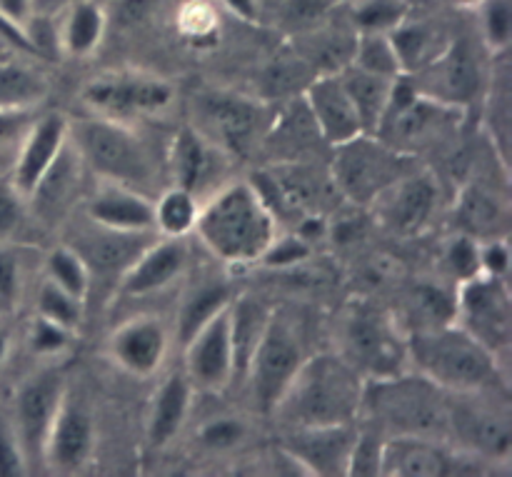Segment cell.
<instances>
[{
  "mask_svg": "<svg viewBox=\"0 0 512 477\" xmlns=\"http://www.w3.org/2000/svg\"><path fill=\"white\" fill-rule=\"evenodd\" d=\"M365 378L340 353L308 355L270 415L285 430L358 423Z\"/></svg>",
  "mask_w": 512,
  "mask_h": 477,
  "instance_id": "obj_1",
  "label": "cell"
},
{
  "mask_svg": "<svg viewBox=\"0 0 512 477\" xmlns=\"http://www.w3.org/2000/svg\"><path fill=\"white\" fill-rule=\"evenodd\" d=\"M195 233L223 263L250 265L278 238V220L253 183H230L200 205Z\"/></svg>",
  "mask_w": 512,
  "mask_h": 477,
  "instance_id": "obj_2",
  "label": "cell"
},
{
  "mask_svg": "<svg viewBox=\"0 0 512 477\" xmlns=\"http://www.w3.org/2000/svg\"><path fill=\"white\" fill-rule=\"evenodd\" d=\"M408 363L448 393L508 388L500 360L458 323L413 330L408 335Z\"/></svg>",
  "mask_w": 512,
  "mask_h": 477,
  "instance_id": "obj_3",
  "label": "cell"
},
{
  "mask_svg": "<svg viewBox=\"0 0 512 477\" xmlns=\"http://www.w3.org/2000/svg\"><path fill=\"white\" fill-rule=\"evenodd\" d=\"M360 415H365L385 438L418 435L448 440L450 393L420 373L368 378Z\"/></svg>",
  "mask_w": 512,
  "mask_h": 477,
  "instance_id": "obj_4",
  "label": "cell"
},
{
  "mask_svg": "<svg viewBox=\"0 0 512 477\" xmlns=\"http://www.w3.org/2000/svg\"><path fill=\"white\" fill-rule=\"evenodd\" d=\"M68 138L83 158L85 168L93 170L100 180L128 185L140 193L153 188L158 180L153 150L148 140L130 128V123L100 115L68 120Z\"/></svg>",
  "mask_w": 512,
  "mask_h": 477,
  "instance_id": "obj_5",
  "label": "cell"
},
{
  "mask_svg": "<svg viewBox=\"0 0 512 477\" xmlns=\"http://www.w3.org/2000/svg\"><path fill=\"white\" fill-rule=\"evenodd\" d=\"M448 443L488 465L508 463L512 418L505 388L450 393Z\"/></svg>",
  "mask_w": 512,
  "mask_h": 477,
  "instance_id": "obj_6",
  "label": "cell"
},
{
  "mask_svg": "<svg viewBox=\"0 0 512 477\" xmlns=\"http://www.w3.org/2000/svg\"><path fill=\"white\" fill-rule=\"evenodd\" d=\"M413 165V155L400 153L378 135L360 133L333 148L330 180L353 205H373L395 180L408 175Z\"/></svg>",
  "mask_w": 512,
  "mask_h": 477,
  "instance_id": "obj_7",
  "label": "cell"
},
{
  "mask_svg": "<svg viewBox=\"0 0 512 477\" xmlns=\"http://www.w3.org/2000/svg\"><path fill=\"white\" fill-rule=\"evenodd\" d=\"M305 358L308 355L303 348V335L293 318L283 310H270L265 333L255 348L243 380L248 385L250 400L260 413H273L280 395L285 393Z\"/></svg>",
  "mask_w": 512,
  "mask_h": 477,
  "instance_id": "obj_8",
  "label": "cell"
},
{
  "mask_svg": "<svg viewBox=\"0 0 512 477\" xmlns=\"http://www.w3.org/2000/svg\"><path fill=\"white\" fill-rule=\"evenodd\" d=\"M408 338L398 330L393 318L368 305L350 308L343 323V355L360 375L383 378L403 373L400 365L408 360Z\"/></svg>",
  "mask_w": 512,
  "mask_h": 477,
  "instance_id": "obj_9",
  "label": "cell"
},
{
  "mask_svg": "<svg viewBox=\"0 0 512 477\" xmlns=\"http://www.w3.org/2000/svg\"><path fill=\"white\" fill-rule=\"evenodd\" d=\"M455 323L500 358L512 335V298L508 280L478 273L460 280L455 293Z\"/></svg>",
  "mask_w": 512,
  "mask_h": 477,
  "instance_id": "obj_10",
  "label": "cell"
},
{
  "mask_svg": "<svg viewBox=\"0 0 512 477\" xmlns=\"http://www.w3.org/2000/svg\"><path fill=\"white\" fill-rule=\"evenodd\" d=\"M175 90L168 80L140 73H115L85 85L83 103L100 118L130 123L143 115H158L170 108Z\"/></svg>",
  "mask_w": 512,
  "mask_h": 477,
  "instance_id": "obj_11",
  "label": "cell"
},
{
  "mask_svg": "<svg viewBox=\"0 0 512 477\" xmlns=\"http://www.w3.org/2000/svg\"><path fill=\"white\" fill-rule=\"evenodd\" d=\"M483 460L463 453L448 440L418 438V435H390L383 443L380 475L388 477H460L483 475Z\"/></svg>",
  "mask_w": 512,
  "mask_h": 477,
  "instance_id": "obj_12",
  "label": "cell"
},
{
  "mask_svg": "<svg viewBox=\"0 0 512 477\" xmlns=\"http://www.w3.org/2000/svg\"><path fill=\"white\" fill-rule=\"evenodd\" d=\"M415 93L445 108L465 110L475 100L483 85V73L473 50L465 43L450 40L443 53L435 55L428 65L405 75Z\"/></svg>",
  "mask_w": 512,
  "mask_h": 477,
  "instance_id": "obj_13",
  "label": "cell"
},
{
  "mask_svg": "<svg viewBox=\"0 0 512 477\" xmlns=\"http://www.w3.org/2000/svg\"><path fill=\"white\" fill-rule=\"evenodd\" d=\"M65 395H68L65 378L58 368L40 370L20 385L15 395L13 430L28 465H43L45 438Z\"/></svg>",
  "mask_w": 512,
  "mask_h": 477,
  "instance_id": "obj_14",
  "label": "cell"
},
{
  "mask_svg": "<svg viewBox=\"0 0 512 477\" xmlns=\"http://www.w3.org/2000/svg\"><path fill=\"white\" fill-rule=\"evenodd\" d=\"M195 130L230 155H243L253 148L265 125L263 105L238 93H205L198 100Z\"/></svg>",
  "mask_w": 512,
  "mask_h": 477,
  "instance_id": "obj_15",
  "label": "cell"
},
{
  "mask_svg": "<svg viewBox=\"0 0 512 477\" xmlns=\"http://www.w3.org/2000/svg\"><path fill=\"white\" fill-rule=\"evenodd\" d=\"M230 303L218 315H213L183 345V375L193 385V390H200V393L218 395L235 383L233 343H230Z\"/></svg>",
  "mask_w": 512,
  "mask_h": 477,
  "instance_id": "obj_16",
  "label": "cell"
},
{
  "mask_svg": "<svg viewBox=\"0 0 512 477\" xmlns=\"http://www.w3.org/2000/svg\"><path fill=\"white\" fill-rule=\"evenodd\" d=\"M355 438H358V423L295 428L285 430L280 448H283L285 458L298 465L303 473L343 477L348 475Z\"/></svg>",
  "mask_w": 512,
  "mask_h": 477,
  "instance_id": "obj_17",
  "label": "cell"
},
{
  "mask_svg": "<svg viewBox=\"0 0 512 477\" xmlns=\"http://www.w3.org/2000/svg\"><path fill=\"white\" fill-rule=\"evenodd\" d=\"M438 203L440 188L433 175L425 170H410L408 175L395 180L373 205L378 208V218L385 228L410 238L428 228Z\"/></svg>",
  "mask_w": 512,
  "mask_h": 477,
  "instance_id": "obj_18",
  "label": "cell"
},
{
  "mask_svg": "<svg viewBox=\"0 0 512 477\" xmlns=\"http://www.w3.org/2000/svg\"><path fill=\"white\" fill-rule=\"evenodd\" d=\"M83 173V158H80V153L68 138L58 158L50 163L43 178L38 180L33 193L25 198V205L35 215V220L50 225V228L63 223L70 210H73V205L80 200V195H83Z\"/></svg>",
  "mask_w": 512,
  "mask_h": 477,
  "instance_id": "obj_19",
  "label": "cell"
},
{
  "mask_svg": "<svg viewBox=\"0 0 512 477\" xmlns=\"http://www.w3.org/2000/svg\"><path fill=\"white\" fill-rule=\"evenodd\" d=\"M95 450V420L78 400L65 395L58 415L48 430L43 465L55 473H78L90 463Z\"/></svg>",
  "mask_w": 512,
  "mask_h": 477,
  "instance_id": "obj_20",
  "label": "cell"
},
{
  "mask_svg": "<svg viewBox=\"0 0 512 477\" xmlns=\"http://www.w3.org/2000/svg\"><path fill=\"white\" fill-rule=\"evenodd\" d=\"M303 103L318 128L320 138L335 148L365 133L353 100L345 90L340 73H320L303 90Z\"/></svg>",
  "mask_w": 512,
  "mask_h": 477,
  "instance_id": "obj_21",
  "label": "cell"
},
{
  "mask_svg": "<svg viewBox=\"0 0 512 477\" xmlns=\"http://www.w3.org/2000/svg\"><path fill=\"white\" fill-rule=\"evenodd\" d=\"M65 140H68V118L63 113L53 110V113L38 115L33 120L8 175L10 183L18 188L23 198L33 193L38 180L43 178L45 170L50 168V163L63 150Z\"/></svg>",
  "mask_w": 512,
  "mask_h": 477,
  "instance_id": "obj_22",
  "label": "cell"
},
{
  "mask_svg": "<svg viewBox=\"0 0 512 477\" xmlns=\"http://www.w3.org/2000/svg\"><path fill=\"white\" fill-rule=\"evenodd\" d=\"M110 358L118 368L135 378H148L158 373L168 355V328L158 318L140 315L128 320L110 335Z\"/></svg>",
  "mask_w": 512,
  "mask_h": 477,
  "instance_id": "obj_23",
  "label": "cell"
},
{
  "mask_svg": "<svg viewBox=\"0 0 512 477\" xmlns=\"http://www.w3.org/2000/svg\"><path fill=\"white\" fill-rule=\"evenodd\" d=\"M188 268V248L183 238L153 240L128 270L120 275V293L143 298L173 285Z\"/></svg>",
  "mask_w": 512,
  "mask_h": 477,
  "instance_id": "obj_24",
  "label": "cell"
},
{
  "mask_svg": "<svg viewBox=\"0 0 512 477\" xmlns=\"http://www.w3.org/2000/svg\"><path fill=\"white\" fill-rule=\"evenodd\" d=\"M150 243H153L150 233H125L88 220V230L78 233L70 248L78 250L90 275H123Z\"/></svg>",
  "mask_w": 512,
  "mask_h": 477,
  "instance_id": "obj_25",
  "label": "cell"
},
{
  "mask_svg": "<svg viewBox=\"0 0 512 477\" xmlns=\"http://www.w3.org/2000/svg\"><path fill=\"white\" fill-rule=\"evenodd\" d=\"M85 215L103 228L125 230V233H150L155 230L153 200L128 185L100 180L85 203Z\"/></svg>",
  "mask_w": 512,
  "mask_h": 477,
  "instance_id": "obj_26",
  "label": "cell"
},
{
  "mask_svg": "<svg viewBox=\"0 0 512 477\" xmlns=\"http://www.w3.org/2000/svg\"><path fill=\"white\" fill-rule=\"evenodd\" d=\"M223 155L225 150L210 143L200 130H195L193 125H185L175 133L173 143H170L168 165L173 185L190 190L200 198V193L220 178Z\"/></svg>",
  "mask_w": 512,
  "mask_h": 477,
  "instance_id": "obj_27",
  "label": "cell"
},
{
  "mask_svg": "<svg viewBox=\"0 0 512 477\" xmlns=\"http://www.w3.org/2000/svg\"><path fill=\"white\" fill-rule=\"evenodd\" d=\"M455 220L460 225V233L470 235L480 243L505 238L510 223V205L495 190L480 183H470L468 188L460 190L458 203H455Z\"/></svg>",
  "mask_w": 512,
  "mask_h": 477,
  "instance_id": "obj_28",
  "label": "cell"
},
{
  "mask_svg": "<svg viewBox=\"0 0 512 477\" xmlns=\"http://www.w3.org/2000/svg\"><path fill=\"white\" fill-rule=\"evenodd\" d=\"M193 393V385L183 373L168 375L158 385L148 413V443L153 448H165L180 433L188 420Z\"/></svg>",
  "mask_w": 512,
  "mask_h": 477,
  "instance_id": "obj_29",
  "label": "cell"
},
{
  "mask_svg": "<svg viewBox=\"0 0 512 477\" xmlns=\"http://www.w3.org/2000/svg\"><path fill=\"white\" fill-rule=\"evenodd\" d=\"M340 78H343L345 90H348L350 100H353L355 110H358L363 130L375 135L378 133L385 110H388L390 98H393V88L398 78L368 73V70L355 68V65H348V68L340 70Z\"/></svg>",
  "mask_w": 512,
  "mask_h": 477,
  "instance_id": "obj_30",
  "label": "cell"
},
{
  "mask_svg": "<svg viewBox=\"0 0 512 477\" xmlns=\"http://www.w3.org/2000/svg\"><path fill=\"white\" fill-rule=\"evenodd\" d=\"M55 25L60 53L68 58H88L105 35V13L95 0H75Z\"/></svg>",
  "mask_w": 512,
  "mask_h": 477,
  "instance_id": "obj_31",
  "label": "cell"
},
{
  "mask_svg": "<svg viewBox=\"0 0 512 477\" xmlns=\"http://www.w3.org/2000/svg\"><path fill=\"white\" fill-rule=\"evenodd\" d=\"M48 90V78L38 65L0 55V110L40 108Z\"/></svg>",
  "mask_w": 512,
  "mask_h": 477,
  "instance_id": "obj_32",
  "label": "cell"
},
{
  "mask_svg": "<svg viewBox=\"0 0 512 477\" xmlns=\"http://www.w3.org/2000/svg\"><path fill=\"white\" fill-rule=\"evenodd\" d=\"M270 310L253 298H238L230 303V343H233L235 380L243 383L255 348L268 325Z\"/></svg>",
  "mask_w": 512,
  "mask_h": 477,
  "instance_id": "obj_33",
  "label": "cell"
},
{
  "mask_svg": "<svg viewBox=\"0 0 512 477\" xmlns=\"http://www.w3.org/2000/svg\"><path fill=\"white\" fill-rule=\"evenodd\" d=\"M388 35L395 53H398L403 75H413L415 70L428 65L430 60L438 53H443L445 45L450 43V40H445L438 30L430 28V23L410 20V15Z\"/></svg>",
  "mask_w": 512,
  "mask_h": 477,
  "instance_id": "obj_34",
  "label": "cell"
},
{
  "mask_svg": "<svg viewBox=\"0 0 512 477\" xmlns=\"http://www.w3.org/2000/svg\"><path fill=\"white\" fill-rule=\"evenodd\" d=\"M230 290L225 283H200L198 288L185 295L183 305L178 310V323H175V338L180 345L188 343L213 315H218L230 303Z\"/></svg>",
  "mask_w": 512,
  "mask_h": 477,
  "instance_id": "obj_35",
  "label": "cell"
},
{
  "mask_svg": "<svg viewBox=\"0 0 512 477\" xmlns=\"http://www.w3.org/2000/svg\"><path fill=\"white\" fill-rule=\"evenodd\" d=\"M200 213V198L190 190L170 185L168 190L160 193L158 200H153V220L155 230L165 238H185L190 230H195Z\"/></svg>",
  "mask_w": 512,
  "mask_h": 477,
  "instance_id": "obj_36",
  "label": "cell"
},
{
  "mask_svg": "<svg viewBox=\"0 0 512 477\" xmlns=\"http://www.w3.org/2000/svg\"><path fill=\"white\" fill-rule=\"evenodd\" d=\"M45 278L53 280L55 285L65 288L80 300L88 298L90 285H93L88 265L80 258L78 250H73L70 245H58V248L50 250L48 258H45Z\"/></svg>",
  "mask_w": 512,
  "mask_h": 477,
  "instance_id": "obj_37",
  "label": "cell"
},
{
  "mask_svg": "<svg viewBox=\"0 0 512 477\" xmlns=\"http://www.w3.org/2000/svg\"><path fill=\"white\" fill-rule=\"evenodd\" d=\"M83 305L85 300L75 298L73 293H68L48 278L40 283L38 293H35V315L65 330H73V333L83 323Z\"/></svg>",
  "mask_w": 512,
  "mask_h": 477,
  "instance_id": "obj_38",
  "label": "cell"
},
{
  "mask_svg": "<svg viewBox=\"0 0 512 477\" xmlns=\"http://www.w3.org/2000/svg\"><path fill=\"white\" fill-rule=\"evenodd\" d=\"M410 15L405 0H355L350 5V20L355 33H393Z\"/></svg>",
  "mask_w": 512,
  "mask_h": 477,
  "instance_id": "obj_39",
  "label": "cell"
},
{
  "mask_svg": "<svg viewBox=\"0 0 512 477\" xmlns=\"http://www.w3.org/2000/svg\"><path fill=\"white\" fill-rule=\"evenodd\" d=\"M350 65L375 75H388V78H400L403 75L398 53H395L393 43H390V35L383 33L355 35V50Z\"/></svg>",
  "mask_w": 512,
  "mask_h": 477,
  "instance_id": "obj_40",
  "label": "cell"
},
{
  "mask_svg": "<svg viewBox=\"0 0 512 477\" xmlns=\"http://www.w3.org/2000/svg\"><path fill=\"white\" fill-rule=\"evenodd\" d=\"M480 38L493 55L508 53L512 40V0H480Z\"/></svg>",
  "mask_w": 512,
  "mask_h": 477,
  "instance_id": "obj_41",
  "label": "cell"
},
{
  "mask_svg": "<svg viewBox=\"0 0 512 477\" xmlns=\"http://www.w3.org/2000/svg\"><path fill=\"white\" fill-rule=\"evenodd\" d=\"M410 310L418 318V328H435V325L455 323V295L448 290L438 288V285H420L410 295Z\"/></svg>",
  "mask_w": 512,
  "mask_h": 477,
  "instance_id": "obj_42",
  "label": "cell"
},
{
  "mask_svg": "<svg viewBox=\"0 0 512 477\" xmlns=\"http://www.w3.org/2000/svg\"><path fill=\"white\" fill-rule=\"evenodd\" d=\"M35 118H38V108L0 110V175H10L20 143Z\"/></svg>",
  "mask_w": 512,
  "mask_h": 477,
  "instance_id": "obj_43",
  "label": "cell"
},
{
  "mask_svg": "<svg viewBox=\"0 0 512 477\" xmlns=\"http://www.w3.org/2000/svg\"><path fill=\"white\" fill-rule=\"evenodd\" d=\"M383 443H385V435L380 433L378 428H373V425H368V428H358L353 455H350L348 475L378 477L380 463H383Z\"/></svg>",
  "mask_w": 512,
  "mask_h": 477,
  "instance_id": "obj_44",
  "label": "cell"
},
{
  "mask_svg": "<svg viewBox=\"0 0 512 477\" xmlns=\"http://www.w3.org/2000/svg\"><path fill=\"white\" fill-rule=\"evenodd\" d=\"M478 253H480V240L460 233L448 243L443 260L455 278L468 280V278H473V275L480 273V255Z\"/></svg>",
  "mask_w": 512,
  "mask_h": 477,
  "instance_id": "obj_45",
  "label": "cell"
},
{
  "mask_svg": "<svg viewBox=\"0 0 512 477\" xmlns=\"http://www.w3.org/2000/svg\"><path fill=\"white\" fill-rule=\"evenodd\" d=\"M70 343H73V330H65L35 315L33 325H30V350L35 355H40V358H58L60 353L70 348Z\"/></svg>",
  "mask_w": 512,
  "mask_h": 477,
  "instance_id": "obj_46",
  "label": "cell"
},
{
  "mask_svg": "<svg viewBox=\"0 0 512 477\" xmlns=\"http://www.w3.org/2000/svg\"><path fill=\"white\" fill-rule=\"evenodd\" d=\"M25 215V198L8 175H0V243H8L18 233Z\"/></svg>",
  "mask_w": 512,
  "mask_h": 477,
  "instance_id": "obj_47",
  "label": "cell"
},
{
  "mask_svg": "<svg viewBox=\"0 0 512 477\" xmlns=\"http://www.w3.org/2000/svg\"><path fill=\"white\" fill-rule=\"evenodd\" d=\"M310 258V243H305L300 235H288V238H275L268 253L263 255V263L270 268H298L300 263Z\"/></svg>",
  "mask_w": 512,
  "mask_h": 477,
  "instance_id": "obj_48",
  "label": "cell"
},
{
  "mask_svg": "<svg viewBox=\"0 0 512 477\" xmlns=\"http://www.w3.org/2000/svg\"><path fill=\"white\" fill-rule=\"evenodd\" d=\"M245 438V425L240 420L233 418H218V420H210L200 428V440L203 445L213 450H230L235 445L243 443Z\"/></svg>",
  "mask_w": 512,
  "mask_h": 477,
  "instance_id": "obj_49",
  "label": "cell"
},
{
  "mask_svg": "<svg viewBox=\"0 0 512 477\" xmlns=\"http://www.w3.org/2000/svg\"><path fill=\"white\" fill-rule=\"evenodd\" d=\"M28 470L23 448L18 443L13 425L0 420V477H18Z\"/></svg>",
  "mask_w": 512,
  "mask_h": 477,
  "instance_id": "obj_50",
  "label": "cell"
},
{
  "mask_svg": "<svg viewBox=\"0 0 512 477\" xmlns=\"http://www.w3.org/2000/svg\"><path fill=\"white\" fill-rule=\"evenodd\" d=\"M480 273L493 275V278H508L510 268V248L505 238L483 240L480 243Z\"/></svg>",
  "mask_w": 512,
  "mask_h": 477,
  "instance_id": "obj_51",
  "label": "cell"
},
{
  "mask_svg": "<svg viewBox=\"0 0 512 477\" xmlns=\"http://www.w3.org/2000/svg\"><path fill=\"white\" fill-rule=\"evenodd\" d=\"M180 28L190 35V38H205L215 30V10L203 0H193L185 3L183 13H180Z\"/></svg>",
  "mask_w": 512,
  "mask_h": 477,
  "instance_id": "obj_52",
  "label": "cell"
},
{
  "mask_svg": "<svg viewBox=\"0 0 512 477\" xmlns=\"http://www.w3.org/2000/svg\"><path fill=\"white\" fill-rule=\"evenodd\" d=\"M20 293V263L13 250L0 243V300L15 303Z\"/></svg>",
  "mask_w": 512,
  "mask_h": 477,
  "instance_id": "obj_53",
  "label": "cell"
},
{
  "mask_svg": "<svg viewBox=\"0 0 512 477\" xmlns=\"http://www.w3.org/2000/svg\"><path fill=\"white\" fill-rule=\"evenodd\" d=\"M35 13V0H0V23L23 38V28Z\"/></svg>",
  "mask_w": 512,
  "mask_h": 477,
  "instance_id": "obj_54",
  "label": "cell"
},
{
  "mask_svg": "<svg viewBox=\"0 0 512 477\" xmlns=\"http://www.w3.org/2000/svg\"><path fill=\"white\" fill-rule=\"evenodd\" d=\"M220 3H223L230 13H235L243 20H250V23H255V20L260 18V0H220Z\"/></svg>",
  "mask_w": 512,
  "mask_h": 477,
  "instance_id": "obj_55",
  "label": "cell"
},
{
  "mask_svg": "<svg viewBox=\"0 0 512 477\" xmlns=\"http://www.w3.org/2000/svg\"><path fill=\"white\" fill-rule=\"evenodd\" d=\"M438 3L450 5V8H458V10H475L480 0H438Z\"/></svg>",
  "mask_w": 512,
  "mask_h": 477,
  "instance_id": "obj_56",
  "label": "cell"
},
{
  "mask_svg": "<svg viewBox=\"0 0 512 477\" xmlns=\"http://www.w3.org/2000/svg\"><path fill=\"white\" fill-rule=\"evenodd\" d=\"M8 355H10V340H8V333H5V330L0 328V365H3L5 360H8Z\"/></svg>",
  "mask_w": 512,
  "mask_h": 477,
  "instance_id": "obj_57",
  "label": "cell"
},
{
  "mask_svg": "<svg viewBox=\"0 0 512 477\" xmlns=\"http://www.w3.org/2000/svg\"><path fill=\"white\" fill-rule=\"evenodd\" d=\"M405 3H408V0H405Z\"/></svg>",
  "mask_w": 512,
  "mask_h": 477,
  "instance_id": "obj_58",
  "label": "cell"
}]
</instances>
